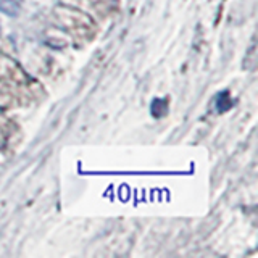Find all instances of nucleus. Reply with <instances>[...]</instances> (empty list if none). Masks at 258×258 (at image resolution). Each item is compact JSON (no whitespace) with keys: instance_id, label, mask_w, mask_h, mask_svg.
<instances>
[{"instance_id":"nucleus-1","label":"nucleus","mask_w":258,"mask_h":258,"mask_svg":"<svg viewBox=\"0 0 258 258\" xmlns=\"http://www.w3.org/2000/svg\"><path fill=\"white\" fill-rule=\"evenodd\" d=\"M0 12L8 16H15L20 13V5L16 0H0Z\"/></svg>"}]
</instances>
